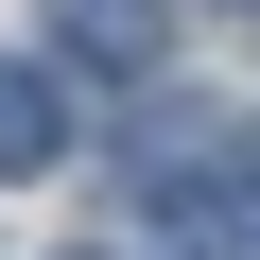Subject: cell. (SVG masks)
I'll return each mask as SVG.
<instances>
[{"mask_svg": "<svg viewBox=\"0 0 260 260\" xmlns=\"http://www.w3.org/2000/svg\"><path fill=\"white\" fill-rule=\"evenodd\" d=\"M52 52L70 70H156L174 52V0H52Z\"/></svg>", "mask_w": 260, "mask_h": 260, "instance_id": "6da1fadb", "label": "cell"}, {"mask_svg": "<svg viewBox=\"0 0 260 260\" xmlns=\"http://www.w3.org/2000/svg\"><path fill=\"white\" fill-rule=\"evenodd\" d=\"M52 156H70V87L0 52V174H52Z\"/></svg>", "mask_w": 260, "mask_h": 260, "instance_id": "7a4b0ae2", "label": "cell"}, {"mask_svg": "<svg viewBox=\"0 0 260 260\" xmlns=\"http://www.w3.org/2000/svg\"><path fill=\"white\" fill-rule=\"evenodd\" d=\"M70 260H121V243H70Z\"/></svg>", "mask_w": 260, "mask_h": 260, "instance_id": "3957f363", "label": "cell"}, {"mask_svg": "<svg viewBox=\"0 0 260 260\" xmlns=\"http://www.w3.org/2000/svg\"><path fill=\"white\" fill-rule=\"evenodd\" d=\"M243 18H260V0H243Z\"/></svg>", "mask_w": 260, "mask_h": 260, "instance_id": "277c9868", "label": "cell"}]
</instances>
